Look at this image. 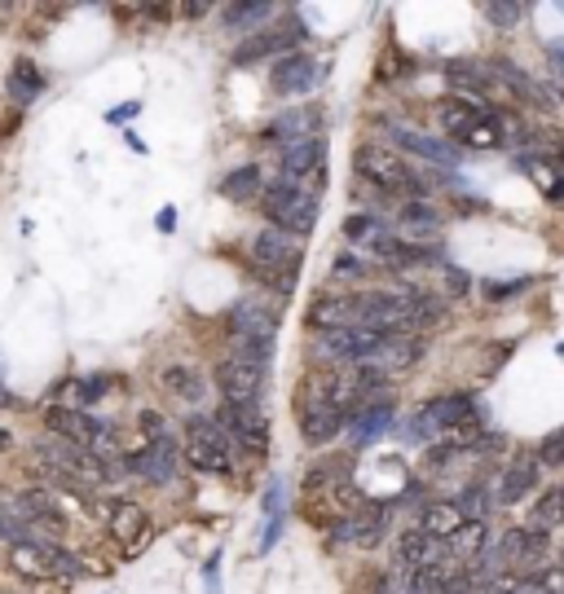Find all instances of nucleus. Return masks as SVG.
<instances>
[{
	"mask_svg": "<svg viewBox=\"0 0 564 594\" xmlns=\"http://www.w3.org/2000/svg\"><path fill=\"white\" fill-rule=\"evenodd\" d=\"M353 172H358V185H371L375 194L384 198H401V203H415L428 194V177H419L397 150L380 146V142H362L353 150Z\"/></svg>",
	"mask_w": 564,
	"mask_h": 594,
	"instance_id": "f257e3e1",
	"label": "nucleus"
},
{
	"mask_svg": "<svg viewBox=\"0 0 564 594\" xmlns=\"http://www.w3.org/2000/svg\"><path fill=\"white\" fill-rule=\"evenodd\" d=\"M248 269L265 282V287H274V291H296V282H300V269H304V252H300V243H291L287 233H278V229H261L252 243H248Z\"/></svg>",
	"mask_w": 564,
	"mask_h": 594,
	"instance_id": "f03ea898",
	"label": "nucleus"
},
{
	"mask_svg": "<svg viewBox=\"0 0 564 594\" xmlns=\"http://www.w3.org/2000/svg\"><path fill=\"white\" fill-rule=\"evenodd\" d=\"M181 458L194 471H203V475H220V481H230V475H235V445H230V436H225L203 414H190L181 423Z\"/></svg>",
	"mask_w": 564,
	"mask_h": 594,
	"instance_id": "7ed1b4c3",
	"label": "nucleus"
},
{
	"mask_svg": "<svg viewBox=\"0 0 564 594\" xmlns=\"http://www.w3.org/2000/svg\"><path fill=\"white\" fill-rule=\"evenodd\" d=\"M317 203H322V198L304 194L300 185H291V181H283V177L261 190V211H265L269 229L287 233V238H309V233H313V225H317Z\"/></svg>",
	"mask_w": 564,
	"mask_h": 594,
	"instance_id": "20e7f679",
	"label": "nucleus"
},
{
	"mask_svg": "<svg viewBox=\"0 0 564 594\" xmlns=\"http://www.w3.org/2000/svg\"><path fill=\"white\" fill-rule=\"evenodd\" d=\"M5 563H10L23 581H58V577H80V572H84V563H80L71 550H62L58 542H49V537L10 542Z\"/></svg>",
	"mask_w": 564,
	"mask_h": 594,
	"instance_id": "39448f33",
	"label": "nucleus"
},
{
	"mask_svg": "<svg viewBox=\"0 0 564 594\" xmlns=\"http://www.w3.org/2000/svg\"><path fill=\"white\" fill-rule=\"evenodd\" d=\"M45 427L62 440V445H75V449H88V453H101L106 462H116L120 449L110 445V427L84 410H71V405H49L45 410Z\"/></svg>",
	"mask_w": 564,
	"mask_h": 594,
	"instance_id": "423d86ee",
	"label": "nucleus"
},
{
	"mask_svg": "<svg viewBox=\"0 0 564 594\" xmlns=\"http://www.w3.org/2000/svg\"><path fill=\"white\" fill-rule=\"evenodd\" d=\"M265 379H269V371H265L261 362H248V356H239V352H225L220 362H216V392H220V405L261 410Z\"/></svg>",
	"mask_w": 564,
	"mask_h": 594,
	"instance_id": "0eeeda50",
	"label": "nucleus"
},
{
	"mask_svg": "<svg viewBox=\"0 0 564 594\" xmlns=\"http://www.w3.org/2000/svg\"><path fill=\"white\" fill-rule=\"evenodd\" d=\"M230 339H235L239 356L269 366V356L278 348V317L269 308H261V304H239L230 313Z\"/></svg>",
	"mask_w": 564,
	"mask_h": 594,
	"instance_id": "6e6552de",
	"label": "nucleus"
},
{
	"mask_svg": "<svg viewBox=\"0 0 564 594\" xmlns=\"http://www.w3.org/2000/svg\"><path fill=\"white\" fill-rule=\"evenodd\" d=\"M304 410H345V414H353L349 371H335V366L304 371V379L296 384V414H304Z\"/></svg>",
	"mask_w": 564,
	"mask_h": 594,
	"instance_id": "1a4fd4ad",
	"label": "nucleus"
},
{
	"mask_svg": "<svg viewBox=\"0 0 564 594\" xmlns=\"http://www.w3.org/2000/svg\"><path fill=\"white\" fill-rule=\"evenodd\" d=\"M322 356L331 362H345V366H367V362H380L384 348H388V335L371 330V326H345V330H331L317 339Z\"/></svg>",
	"mask_w": 564,
	"mask_h": 594,
	"instance_id": "9d476101",
	"label": "nucleus"
},
{
	"mask_svg": "<svg viewBox=\"0 0 564 594\" xmlns=\"http://www.w3.org/2000/svg\"><path fill=\"white\" fill-rule=\"evenodd\" d=\"M225 436H230L235 449H243L252 462H265L269 453V419L261 410H239V405H220L212 419Z\"/></svg>",
	"mask_w": 564,
	"mask_h": 594,
	"instance_id": "9b49d317",
	"label": "nucleus"
},
{
	"mask_svg": "<svg viewBox=\"0 0 564 594\" xmlns=\"http://www.w3.org/2000/svg\"><path fill=\"white\" fill-rule=\"evenodd\" d=\"M106 533L120 542V550L133 559V555H142L146 546H151V537H155V520L137 507V502H124V498H110L106 502Z\"/></svg>",
	"mask_w": 564,
	"mask_h": 594,
	"instance_id": "f8f14e48",
	"label": "nucleus"
},
{
	"mask_svg": "<svg viewBox=\"0 0 564 594\" xmlns=\"http://www.w3.org/2000/svg\"><path fill=\"white\" fill-rule=\"evenodd\" d=\"M283 181H291V185H300L304 194L322 198V190H326V137L287 146V150H283Z\"/></svg>",
	"mask_w": 564,
	"mask_h": 594,
	"instance_id": "ddd939ff",
	"label": "nucleus"
},
{
	"mask_svg": "<svg viewBox=\"0 0 564 594\" xmlns=\"http://www.w3.org/2000/svg\"><path fill=\"white\" fill-rule=\"evenodd\" d=\"M468 419H481V410H477V397H472V392H445V397L428 401V405L415 414V423H410V436L449 432V427H459V423H468Z\"/></svg>",
	"mask_w": 564,
	"mask_h": 594,
	"instance_id": "4468645a",
	"label": "nucleus"
},
{
	"mask_svg": "<svg viewBox=\"0 0 564 594\" xmlns=\"http://www.w3.org/2000/svg\"><path fill=\"white\" fill-rule=\"evenodd\" d=\"M304 36L300 19H291L287 27H261L252 32L239 49H235V66H256V62H269V58H287V49Z\"/></svg>",
	"mask_w": 564,
	"mask_h": 594,
	"instance_id": "2eb2a0df",
	"label": "nucleus"
},
{
	"mask_svg": "<svg viewBox=\"0 0 564 594\" xmlns=\"http://www.w3.org/2000/svg\"><path fill=\"white\" fill-rule=\"evenodd\" d=\"M313 137H322V110L317 106H291V110H283L274 124L261 133V142H269V146H300V142H313Z\"/></svg>",
	"mask_w": 564,
	"mask_h": 594,
	"instance_id": "dca6fc26",
	"label": "nucleus"
},
{
	"mask_svg": "<svg viewBox=\"0 0 564 594\" xmlns=\"http://www.w3.org/2000/svg\"><path fill=\"white\" fill-rule=\"evenodd\" d=\"M317 80H322V66H317L313 58H304V53H287V58H278V66L269 71V88H274L278 97H300V93H309Z\"/></svg>",
	"mask_w": 564,
	"mask_h": 594,
	"instance_id": "f3484780",
	"label": "nucleus"
},
{
	"mask_svg": "<svg viewBox=\"0 0 564 594\" xmlns=\"http://www.w3.org/2000/svg\"><path fill=\"white\" fill-rule=\"evenodd\" d=\"M14 498H19V511H23V524H36L40 537H58V533L71 529V524H67V511H62L45 489H23V494H14Z\"/></svg>",
	"mask_w": 564,
	"mask_h": 594,
	"instance_id": "a211bd4d",
	"label": "nucleus"
},
{
	"mask_svg": "<svg viewBox=\"0 0 564 594\" xmlns=\"http://www.w3.org/2000/svg\"><path fill=\"white\" fill-rule=\"evenodd\" d=\"M304 326L317 330V335H331V330H345V326H358V313H353V295H317L304 313Z\"/></svg>",
	"mask_w": 564,
	"mask_h": 594,
	"instance_id": "6ab92c4d",
	"label": "nucleus"
},
{
	"mask_svg": "<svg viewBox=\"0 0 564 594\" xmlns=\"http://www.w3.org/2000/svg\"><path fill=\"white\" fill-rule=\"evenodd\" d=\"M547 550H551V542H547V533H538V529H507L503 533V542H499V559L503 563H525V568H533V563H547Z\"/></svg>",
	"mask_w": 564,
	"mask_h": 594,
	"instance_id": "aec40b11",
	"label": "nucleus"
},
{
	"mask_svg": "<svg viewBox=\"0 0 564 594\" xmlns=\"http://www.w3.org/2000/svg\"><path fill=\"white\" fill-rule=\"evenodd\" d=\"M371 256H380L384 265H393V269H415V265H428V260H436L428 247H419V243H406V238H393V233H375L371 238Z\"/></svg>",
	"mask_w": 564,
	"mask_h": 594,
	"instance_id": "412c9836",
	"label": "nucleus"
},
{
	"mask_svg": "<svg viewBox=\"0 0 564 594\" xmlns=\"http://www.w3.org/2000/svg\"><path fill=\"white\" fill-rule=\"evenodd\" d=\"M490 75H494V80H503V84H507L525 106H538V110H551V106H555V93H551L547 84H538L533 75H525L516 62H494V66H490Z\"/></svg>",
	"mask_w": 564,
	"mask_h": 594,
	"instance_id": "4be33fe9",
	"label": "nucleus"
},
{
	"mask_svg": "<svg viewBox=\"0 0 564 594\" xmlns=\"http://www.w3.org/2000/svg\"><path fill=\"white\" fill-rule=\"evenodd\" d=\"M388 137L401 146V150H410V155H419V159H428V163H445V168H455L459 163V150L449 146V142H436V137H428V133H419V129H388Z\"/></svg>",
	"mask_w": 564,
	"mask_h": 594,
	"instance_id": "5701e85b",
	"label": "nucleus"
},
{
	"mask_svg": "<svg viewBox=\"0 0 564 594\" xmlns=\"http://www.w3.org/2000/svg\"><path fill=\"white\" fill-rule=\"evenodd\" d=\"M436 559H449V555H445V542L428 537L423 529H406V533L397 537V563H401L406 572L428 568V563H436Z\"/></svg>",
	"mask_w": 564,
	"mask_h": 594,
	"instance_id": "b1692460",
	"label": "nucleus"
},
{
	"mask_svg": "<svg viewBox=\"0 0 564 594\" xmlns=\"http://www.w3.org/2000/svg\"><path fill=\"white\" fill-rule=\"evenodd\" d=\"M481 114H485V106H481V101H472V97H445V101L436 106V124H441V133H445V137L464 142V137H468V129L477 124Z\"/></svg>",
	"mask_w": 564,
	"mask_h": 594,
	"instance_id": "393cba45",
	"label": "nucleus"
},
{
	"mask_svg": "<svg viewBox=\"0 0 564 594\" xmlns=\"http://www.w3.org/2000/svg\"><path fill=\"white\" fill-rule=\"evenodd\" d=\"M464 524H468L464 507H459V502H449V498H441V502H428V507L419 511V524H415V529H423V533H428V537H436V542H449Z\"/></svg>",
	"mask_w": 564,
	"mask_h": 594,
	"instance_id": "a878e982",
	"label": "nucleus"
},
{
	"mask_svg": "<svg viewBox=\"0 0 564 594\" xmlns=\"http://www.w3.org/2000/svg\"><path fill=\"white\" fill-rule=\"evenodd\" d=\"M345 533L358 542V546H380L384 542V533H388V507L384 502H362L349 520H345Z\"/></svg>",
	"mask_w": 564,
	"mask_h": 594,
	"instance_id": "bb28decb",
	"label": "nucleus"
},
{
	"mask_svg": "<svg viewBox=\"0 0 564 594\" xmlns=\"http://www.w3.org/2000/svg\"><path fill=\"white\" fill-rule=\"evenodd\" d=\"M296 419H300L304 445H331L335 436L349 427V414H345V410H304V414H296Z\"/></svg>",
	"mask_w": 564,
	"mask_h": 594,
	"instance_id": "cd10ccee",
	"label": "nucleus"
},
{
	"mask_svg": "<svg viewBox=\"0 0 564 594\" xmlns=\"http://www.w3.org/2000/svg\"><path fill=\"white\" fill-rule=\"evenodd\" d=\"M393 427V397H380V401H371V405H362V410H353L349 414V432H353V440H375L380 432H388Z\"/></svg>",
	"mask_w": 564,
	"mask_h": 594,
	"instance_id": "c85d7f7f",
	"label": "nucleus"
},
{
	"mask_svg": "<svg viewBox=\"0 0 564 594\" xmlns=\"http://www.w3.org/2000/svg\"><path fill=\"white\" fill-rule=\"evenodd\" d=\"M529 489H538V462L529 458H516L507 471H503V481H499V502H520Z\"/></svg>",
	"mask_w": 564,
	"mask_h": 594,
	"instance_id": "c756f323",
	"label": "nucleus"
},
{
	"mask_svg": "<svg viewBox=\"0 0 564 594\" xmlns=\"http://www.w3.org/2000/svg\"><path fill=\"white\" fill-rule=\"evenodd\" d=\"M468 150H503L507 146V119L499 110H485L464 137Z\"/></svg>",
	"mask_w": 564,
	"mask_h": 594,
	"instance_id": "7c9ffc66",
	"label": "nucleus"
},
{
	"mask_svg": "<svg viewBox=\"0 0 564 594\" xmlns=\"http://www.w3.org/2000/svg\"><path fill=\"white\" fill-rule=\"evenodd\" d=\"M560 524H564V485H547V489L538 494L533 511H529V529L551 533V529H560Z\"/></svg>",
	"mask_w": 564,
	"mask_h": 594,
	"instance_id": "2f4dec72",
	"label": "nucleus"
},
{
	"mask_svg": "<svg viewBox=\"0 0 564 594\" xmlns=\"http://www.w3.org/2000/svg\"><path fill=\"white\" fill-rule=\"evenodd\" d=\"M423 352H428V339H419V335H397V339H388L380 366H384V371H410L415 362H423Z\"/></svg>",
	"mask_w": 564,
	"mask_h": 594,
	"instance_id": "473e14b6",
	"label": "nucleus"
},
{
	"mask_svg": "<svg viewBox=\"0 0 564 594\" xmlns=\"http://www.w3.org/2000/svg\"><path fill=\"white\" fill-rule=\"evenodd\" d=\"M445 80L455 84V88H468L472 101H481V97L494 88V75L481 71V66H472V62H449V66H445Z\"/></svg>",
	"mask_w": 564,
	"mask_h": 594,
	"instance_id": "72a5a7b5",
	"label": "nucleus"
},
{
	"mask_svg": "<svg viewBox=\"0 0 564 594\" xmlns=\"http://www.w3.org/2000/svg\"><path fill=\"white\" fill-rule=\"evenodd\" d=\"M261 190H265V181H261V168H256V163H248V168H235L230 177L220 181V194L230 198V203H248V198H261Z\"/></svg>",
	"mask_w": 564,
	"mask_h": 594,
	"instance_id": "f704fd0d",
	"label": "nucleus"
},
{
	"mask_svg": "<svg viewBox=\"0 0 564 594\" xmlns=\"http://www.w3.org/2000/svg\"><path fill=\"white\" fill-rule=\"evenodd\" d=\"M445 581H449V559H436L428 568L406 572V594H445Z\"/></svg>",
	"mask_w": 564,
	"mask_h": 594,
	"instance_id": "c9c22d12",
	"label": "nucleus"
},
{
	"mask_svg": "<svg viewBox=\"0 0 564 594\" xmlns=\"http://www.w3.org/2000/svg\"><path fill=\"white\" fill-rule=\"evenodd\" d=\"M10 93H14L19 101H36V97L45 93V75L36 71V62L23 58V62L10 66Z\"/></svg>",
	"mask_w": 564,
	"mask_h": 594,
	"instance_id": "e433bc0d",
	"label": "nucleus"
},
{
	"mask_svg": "<svg viewBox=\"0 0 564 594\" xmlns=\"http://www.w3.org/2000/svg\"><path fill=\"white\" fill-rule=\"evenodd\" d=\"M164 388L172 392V397H181V401H203V379H199V371H190V366H168L164 371Z\"/></svg>",
	"mask_w": 564,
	"mask_h": 594,
	"instance_id": "4c0bfd02",
	"label": "nucleus"
},
{
	"mask_svg": "<svg viewBox=\"0 0 564 594\" xmlns=\"http://www.w3.org/2000/svg\"><path fill=\"white\" fill-rule=\"evenodd\" d=\"M397 220L410 225V229H436V225H441V211H436L432 203L415 198V203H401V207H397Z\"/></svg>",
	"mask_w": 564,
	"mask_h": 594,
	"instance_id": "58836bf2",
	"label": "nucleus"
},
{
	"mask_svg": "<svg viewBox=\"0 0 564 594\" xmlns=\"http://www.w3.org/2000/svg\"><path fill=\"white\" fill-rule=\"evenodd\" d=\"M261 19H269L265 0H239V5L225 10V23H230V27H248V23H261Z\"/></svg>",
	"mask_w": 564,
	"mask_h": 594,
	"instance_id": "ea45409f",
	"label": "nucleus"
},
{
	"mask_svg": "<svg viewBox=\"0 0 564 594\" xmlns=\"http://www.w3.org/2000/svg\"><path fill=\"white\" fill-rule=\"evenodd\" d=\"M137 427H142V445H177V436L168 432L164 414H155V410H146V414L137 419Z\"/></svg>",
	"mask_w": 564,
	"mask_h": 594,
	"instance_id": "a19ab883",
	"label": "nucleus"
},
{
	"mask_svg": "<svg viewBox=\"0 0 564 594\" xmlns=\"http://www.w3.org/2000/svg\"><path fill=\"white\" fill-rule=\"evenodd\" d=\"M538 462H547V466H564V427H555V432H547V436H542V445H538Z\"/></svg>",
	"mask_w": 564,
	"mask_h": 594,
	"instance_id": "79ce46f5",
	"label": "nucleus"
},
{
	"mask_svg": "<svg viewBox=\"0 0 564 594\" xmlns=\"http://www.w3.org/2000/svg\"><path fill=\"white\" fill-rule=\"evenodd\" d=\"M375 233H380V220H375V216H349V220H345V238H349V243H362V238L371 243Z\"/></svg>",
	"mask_w": 564,
	"mask_h": 594,
	"instance_id": "37998d69",
	"label": "nucleus"
},
{
	"mask_svg": "<svg viewBox=\"0 0 564 594\" xmlns=\"http://www.w3.org/2000/svg\"><path fill=\"white\" fill-rule=\"evenodd\" d=\"M481 14H485V19H490L499 32H512V27L520 23V14H525V10H520V5H485Z\"/></svg>",
	"mask_w": 564,
	"mask_h": 594,
	"instance_id": "c03bdc74",
	"label": "nucleus"
},
{
	"mask_svg": "<svg viewBox=\"0 0 564 594\" xmlns=\"http://www.w3.org/2000/svg\"><path fill=\"white\" fill-rule=\"evenodd\" d=\"M331 274H335V278H345V282H353V278H367V260H358L353 252H345V256H335Z\"/></svg>",
	"mask_w": 564,
	"mask_h": 594,
	"instance_id": "a18cd8bd",
	"label": "nucleus"
},
{
	"mask_svg": "<svg viewBox=\"0 0 564 594\" xmlns=\"http://www.w3.org/2000/svg\"><path fill=\"white\" fill-rule=\"evenodd\" d=\"M110 392V379H84V388H80V401H97V397H106Z\"/></svg>",
	"mask_w": 564,
	"mask_h": 594,
	"instance_id": "49530a36",
	"label": "nucleus"
},
{
	"mask_svg": "<svg viewBox=\"0 0 564 594\" xmlns=\"http://www.w3.org/2000/svg\"><path fill=\"white\" fill-rule=\"evenodd\" d=\"M520 287H525V278H516V282H490L485 295H490V300H503V295H516Z\"/></svg>",
	"mask_w": 564,
	"mask_h": 594,
	"instance_id": "de8ad7c7",
	"label": "nucleus"
},
{
	"mask_svg": "<svg viewBox=\"0 0 564 594\" xmlns=\"http://www.w3.org/2000/svg\"><path fill=\"white\" fill-rule=\"evenodd\" d=\"M445 278H449V291H468V274L464 269H449Z\"/></svg>",
	"mask_w": 564,
	"mask_h": 594,
	"instance_id": "09e8293b",
	"label": "nucleus"
},
{
	"mask_svg": "<svg viewBox=\"0 0 564 594\" xmlns=\"http://www.w3.org/2000/svg\"><path fill=\"white\" fill-rule=\"evenodd\" d=\"M10 445H14V440H10V432H5V427H0V453H5Z\"/></svg>",
	"mask_w": 564,
	"mask_h": 594,
	"instance_id": "8fccbe9b",
	"label": "nucleus"
},
{
	"mask_svg": "<svg viewBox=\"0 0 564 594\" xmlns=\"http://www.w3.org/2000/svg\"><path fill=\"white\" fill-rule=\"evenodd\" d=\"M0 405H10V392H5V388H0Z\"/></svg>",
	"mask_w": 564,
	"mask_h": 594,
	"instance_id": "3c124183",
	"label": "nucleus"
},
{
	"mask_svg": "<svg viewBox=\"0 0 564 594\" xmlns=\"http://www.w3.org/2000/svg\"><path fill=\"white\" fill-rule=\"evenodd\" d=\"M560 62H564V58H560Z\"/></svg>",
	"mask_w": 564,
	"mask_h": 594,
	"instance_id": "603ef678",
	"label": "nucleus"
}]
</instances>
